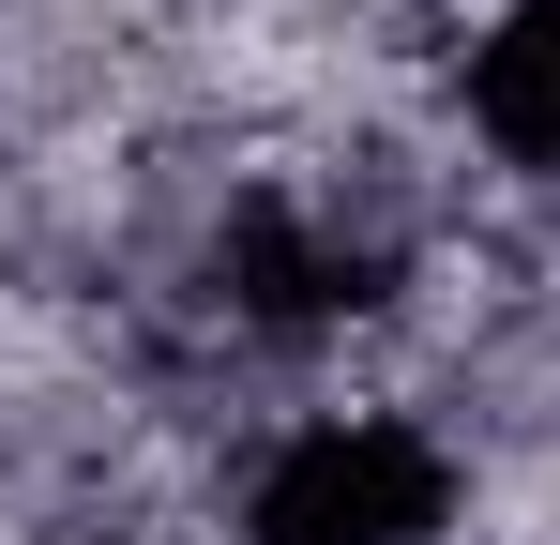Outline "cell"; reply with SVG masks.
Wrapping results in <instances>:
<instances>
[{
  "instance_id": "1",
  "label": "cell",
  "mask_w": 560,
  "mask_h": 545,
  "mask_svg": "<svg viewBox=\"0 0 560 545\" xmlns=\"http://www.w3.org/2000/svg\"><path fill=\"white\" fill-rule=\"evenodd\" d=\"M183 288H197V318H212L228 349L334 363V349H364V334L409 318L424 228L394 212L378 167H318V152H303V167L212 182V212H197V243H183Z\"/></svg>"
},
{
  "instance_id": "2",
  "label": "cell",
  "mask_w": 560,
  "mask_h": 545,
  "mask_svg": "<svg viewBox=\"0 0 560 545\" xmlns=\"http://www.w3.org/2000/svg\"><path fill=\"white\" fill-rule=\"evenodd\" d=\"M469 515L485 454L424 394H288L212 485L228 545H469Z\"/></svg>"
},
{
  "instance_id": "3",
  "label": "cell",
  "mask_w": 560,
  "mask_h": 545,
  "mask_svg": "<svg viewBox=\"0 0 560 545\" xmlns=\"http://www.w3.org/2000/svg\"><path fill=\"white\" fill-rule=\"evenodd\" d=\"M440 106H455V152L500 197H560V0H485L440 46Z\"/></svg>"
}]
</instances>
